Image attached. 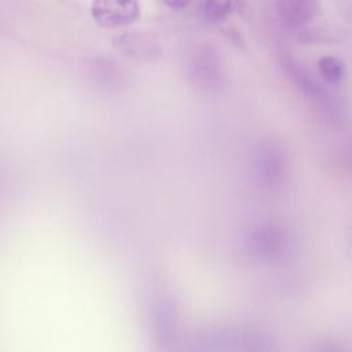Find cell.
Wrapping results in <instances>:
<instances>
[{
  "mask_svg": "<svg viewBox=\"0 0 352 352\" xmlns=\"http://www.w3.org/2000/svg\"><path fill=\"white\" fill-rule=\"evenodd\" d=\"M318 0H278L276 12L280 21L292 28L309 23L318 14Z\"/></svg>",
  "mask_w": 352,
  "mask_h": 352,
  "instance_id": "obj_7",
  "label": "cell"
},
{
  "mask_svg": "<svg viewBox=\"0 0 352 352\" xmlns=\"http://www.w3.org/2000/svg\"><path fill=\"white\" fill-rule=\"evenodd\" d=\"M246 246L253 260L271 264L285 257L289 248V236L279 223L264 221L252 228Z\"/></svg>",
  "mask_w": 352,
  "mask_h": 352,
  "instance_id": "obj_2",
  "label": "cell"
},
{
  "mask_svg": "<svg viewBox=\"0 0 352 352\" xmlns=\"http://www.w3.org/2000/svg\"><path fill=\"white\" fill-rule=\"evenodd\" d=\"M188 74L199 91H217L223 82V65L219 54L210 47H199L190 60Z\"/></svg>",
  "mask_w": 352,
  "mask_h": 352,
  "instance_id": "obj_3",
  "label": "cell"
},
{
  "mask_svg": "<svg viewBox=\"0 0 352 352\" xmlns=\"http://www.w3.org/2000/svg\"><path fill=\"white\" fill-rule=\"evenodd\" d=\"M94 76L99 80V84L106 87H116L121 82V74L118 69L107 60H96L94 63Z\"/></svg>",
  "mask_w": 352,
  "mask_h": 352,
  "instance_id": "obj_10",
  "label": "cell"
},
{
  "mask_svg": "<svg viewBox=\"0 0 352 352\" xmlns=\"http://www.w3.org/2000/svg\"><path fill=\"white\" fill-rule=\"evenodd\" d=\"M95 22L103 28H121L138 21V0H94L91 7Z\"/></svg>",
  "mask_w": 352,
  "mask_h": 352,
  "instance_id": "obj_4",
  "label": "cell"
},
{
  "mask_svg": "<svg viewBox=\"0 0 352 352\" xmlns=\"http://www.w3.org/2000/svg\"><path fill=\"white\" fill-rule=\"evenodd\" d=\"M283 69L290 76V80L294 82V85L307 98H311L329 113L334 110V103L329 94L323 89L319 81L309 73V70H307L300 62L287 58L283 60Z\"/></svg>",
  "mask_w": 352,
  "mask_h": 352,
  "instance_id": "obj_5",
  "label": "cell"
},
{
  "mask_svg": "<svg viewBox=\"0 0 352 352\" xmlns=\"http://www.w3.org/2000/svg\"><path fill=\"white\" fill-rule=\"evenodd\" d=\"M250 169L254 184L265 192H272L285 183L287 175L286 157L276 144L261 142L253 148Z\"/></svg>",
  "mask_w": 352,
  "mask_h": 352,
  "instance_id": "obj_1",
  "label": "cell"
},
{
  "mask_svg": "<svg viewBox=\"0 0 352 352\" xmlns=\"http://www.w3.org/2000/svg\"><path fill=\"white\" fill-rule=\"evenodd\" d=\"M114 45L126 56L136 60H154L161 55L158 41L143 33H124L114 38Z\"/></svg>",
  "mask_w": 352,
  "mask_h": 352,
  "instance_id": "obj_6",
  "label": "cell"
},
{
  "mask_svg": "<svg viewBox=\"0 0 352 352\" xmlns=\"http://www.w3.org/2000/svg\"><path fill=\"white\" fill-rule=\"evenodd\" d=\"M318 67L322 78L330 84L340 82L345 76L344 62L337 56H331V55L322 56L318 62Z\"/></svg>",
  "mask_w": 352,
  "mask_h": 352,
  "instance_id": "obj_9",
  "label": "cell"
},
{
  "mask_svg": "<svg viewBox=\"0 0 352 352\" xmlns=\"http://www.w3.org/2000/svg\"><path fill=\"white\" fill-rule=\"evenodd\" d=\"M154 323L161 342H168L175 334L176 314L170 304L162 301L154 308Z\"/></svg>",
  "mask_w": 352,
  "mask_h": 352,
  "instance_id": "obj_8",
  "label": "cell"
},
{
  "mask_svg": "<svg viewBox=\"0 0 352 352\" xmlns=\"http://www.w3.org/2000/svg\"><path fill=\"white\" fill-rule=\"evenodd\" d=\"M232 8V0H206L204 15L208 22L217 23L227 18V15L231 12Z\"/></svg>",
  "mask_w": 352,
  "mask_h": 352,
  "instance_id": "obj_11",
  "label": "cell"
},
{
  "mask_svg": "<svg viewBox=\"0 0 352 352\" xmlns=\"http://www.w3.org/2000/svg\"><path fill=\"white\" fill-rule=\"evenodd\" d=\"M160 1L172 10H182V8H186L187 6H190V3L192 0H160Z\"/></svg>",
  "mask_w": 352,
  "mask_h": 352,
  "instance_id": "obj_12",
  "label": "cell"
}]
</instances>
